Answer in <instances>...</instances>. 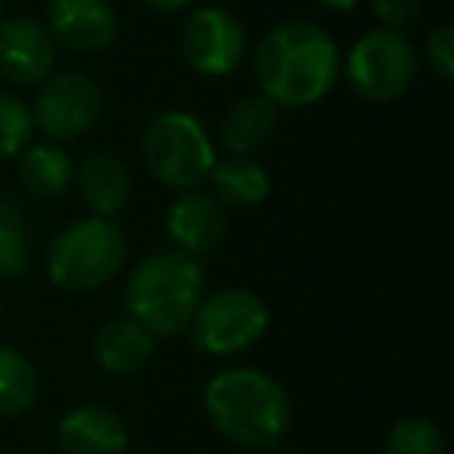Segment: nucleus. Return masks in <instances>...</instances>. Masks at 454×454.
Segmentation results:
<instances>
[{"label":"nucleus","instance_id":"21","mask_svg":"<svg viewBox=\"0 0 454 454\" xmlns=\"http://www.w3.org/2000/svg\"><path fill=\"white\" fill-rule=\"evenodd\" d=\"M383 454H448V445L433 417L411 414L389 429Z\"/></svg>","mask_w":454,"mask_h":454},{"label":"nucleus","instance_id":"14","mask_svg":"<svg viewBox=\"0 0 454 454\" xmlns=\"http://www.w3.org/2000/svg\"><path fill=\"white\" fill-rule=\"evenodd\" d=\"M75 184L84 206L97 218H115L131 200V171L115 153H90L75 165Z\"/></svg>","mask_w":454,"mask_h":454},{"label":"nucleus","instance_id":"16","mask_svg":"<svg viewBox=\"0 0 454 454\" xmlns=\"http://www.w3.org/2000/svg\"><path fill=\"white\" fill-rule=\"evenodd\" d=\"M278 125L280 109L268 97L253 94L227 109V115L221 119L218 140L231 156H249V153L262 150L274 137Z\"/></svg>","mask_w":454,"mask_h":454},{"label":"nucleus","instance_id":"18","mask_svg":"<svg viewBox=\"0 0 454 454\" xmlns=\"http://www.w3.org/2000/svg\"><path fill=\"white\" fill-rule=\"evenodd\" d=\"M20 177L28 193L41 200H57L75 184V162L57 144H28L20 153Z\"/></svg>","mask_w":454,"mask_h":454},{"label":"nucleus","instance_id":"3","mask_svg":"<svg viewBox=\"0 0 454 454\" xmlns=\"http://www.w3.org/2000/svg\"><path fill=\"white\" fill-rule=\"evenodd\" d=\"M202 299V268L177 249H156L134 265L125 286L128 315L156 340L187 333Z\"/></svg>","mask_w":454,"mask_h":454},{"label":"nucleus","instance_id":"17","mask_svg":"<svg viewBox=\"0 0 454 454\" xmlns=\"http://www.w3.org/2000/svg\"><path fill=\"white\" fill-rule=\"evenodd\" d=\"M208 184L215 200L231 208H255L271 196V175L249 156H227L215 162Z\"/></svg>","mask_w":454,"mask_h":454},{"label":"nucleus","instance_id":"23","mask_svg":"<svg viewBox=\"0 0 454 454\" xmlns=\"http://www.w3.org/2000/svg\"><path fill=\"white\" fill-rule=\"evenodd\" d=\"M423 53H427L429 69L435 72L442 84H451L454 78V28L448 22H439L429 28L427 41H423Z\"/></svg>","mask_w":454,"mask_h":454},{"label":"nucleus","instance_id":"13","mask_svg":"<svg viewBox=\"0 0 454 454\" xmlns=\"http://www.w3.org/2000/svg\"><path fill=\"white\" fill-rule=\"evenodd\" d=\"M57 442L66 454H125L131 435L115 411L82 404L57 423Z\"/></svg>","mask_w":454,"mask_h":454},{"label":"nucleus","instance_id":"15","mask_svg":"<svg viewBox=\"0 0 454 454\" xmlns=\"http://www.w3.org/2000/svg\"><path fill=\"white\" fill-rule=\"evenodd\" d=\"M156 355V336L137 324L131 315L106 321L94 336V358L113 377H128L150 364Z\"/></svg>","mask_w":454,"mask_h":454},{"label":"nucleus","instance_id":"8","mask_svg":"<svg viewBox=\"0 0 454 454\" xmlns=\"http://www.w3.org/2000/svg\"><path fill=\"white\" fill-rule=\"evenodd\" d=\"M28 113H32L35 128H41L53 144L78 140L100 121L103 90L88 72H51L38 84V94H35V103Z\"/></svg>","mask_w":454,"mask_h":454},{"label":"nucleus","instance_id":"28","mask_svg":"<svg viewBox=\"0 0 454 454\" xmlns=\"http://www.w3.org/2000/svg\"><path fill=\"white\" fill-rule=\"evenodd\" d=\"M253 454H255V451H253Z\"/></svg>","mask_w":454,"mask_h":454},{"label":"nucleus","instance_id":"12","mask_svg":"<svg viewBox=\"0 0 454 454\" xmlns=\"http://www.w3.org/2000/svg\"><path fill=\"white\" fill-rule=\"evenodd\" d=\"M165 234L171 240V249L190 259L208 255L221 247L227 234L224 206L202 190H184L165 215Z\"/></svg>","mask_w":454,"mask_h":454},{"label":"nucleus","instance_id":"4","mask_svg":"<svg viewBox=\"0 0 454 454\" xmlns=\"http://www.w3.org/2000/svg\"><path fill=\"white\" fill-rule=\"evenodd\" d=\"M128 262V240L113 218H82L63 227L44 255L47 278L69 293H94L113 284Z\"/></svg>","mask_w":454,"mask_h":454},{"label":"nucleus","instance_id":"27","mask_svg":"<svg viewBox=\"0 0 454 454\" xmlns=\"http://www.w3.org/2000/svg\"><path fill=\"white\" fill-rule=\"evenodd\" d=\"M0 20H4V7H0Z\"/></svg>","mask_w":454,"mask_h":454},{"label":"nucleus","instance_id":"10","mask_svg":"<svg viewBox=\"0 0 454 454\" xmlns=\"http://www.w3.org/2000/svg\"><path fill=\"white\" fill-rule=\"evenodd\" d=\"M57 41L35 16L0 20V75L16 84H41L57 72Z\"/></svg>","mask_w":454,"mask_h":454},{"label":"nucleus","instance_id":"22","mask_svg":"<svg viewBox=\"0 0 454 454\" xmlns=\"http://www.w3.org/2000/svg\"><path fill=\"white\" fill-rule=\"evenodd\" d=\"M35 121L28 106L16 94L0 88V162L20 159V153L32 144Z\"/></svg>","mask_w":454,"mask_h":454},{"label":"nucleus","instance_id":"26","mask_svg":"<svg viewBox=\"0 0 454 454\" xmlns=\"http://www.w3.org/2000/svg\"><path fill=\"white\" fill-rule=\"evenodd\" d=\"M315 4H321V7H327V10H336V13H348V10L358 7L361 0H315Z\"/></svg>","mask_w":454,"mask_h":454},{"label":"nucleus","instance_id":"7","mask_svg":"<svg viewBox=\"0 0 454 454\" xmlns=\"http://www.w3.org/2000/svg\"><path fill=\"white\" fill-rule=\"evenodd\" d=\"M346 82L364 103H392L411 90L417 78V51L402 32L373 28L346 53Z\"/></svg>","mask_w":454,"mask_h":454},{"label":"nucleus","instance_id":"20","mask_svg":"<svg viewBox=\"0 0 454 454\" xmlns=\"http://www.w3.org/2000/svg\"><path fill=\"white\" fill-rule=\"evenodd\" d=\"M32 262V240L26 231V212L16 200H0V278H22Z\"/></svg>","mask_w":454,"mask_h":454},{"label":"nucleus","instance_id":"19","mask_svg":"<svg viewBox=\"0 0 454 454\" xmlns=\"http://www.w3.org/2000/svg\"><path fill=\"white\" fill-rule=\"evenodd\" d=\"M38 398V371L20 348L0 342V417H20Z\"/></svg>","mask_w":454,"mask_h":454},{"label":"nucleus","instance_id":"11","mask_svg":"<svg viewBox=\"0 0 454 454\" xmlns=\"http://www.w3.org/2000/svg\"><path fill=\"white\" fill-rule=\"evenodd\" d=\"M47 32L78 53H100L119 35V13L109 0H51Z\"/></svg>","mask_w":454,"mask_h":454},{"label":"nucleus","instance_id":"24","mask_svg":"<svg viewBox=\"0 0 454 454\" xmlns=\"http://www.w3.org/2000/svg\"><path fill=\"white\" fill-rule=\"evenodd\" d=\"M371 10L383 28L402 32L420 16V0H371Z\"/></svg>","mask_w":454,"mask_h":454},{"label":"nucleus","instance_id":"9","mask_svg":"<svg viewBox=\"0 0 454 454\" xmlns=\"http://www.w3.org/2000/svg\"><path fill=\"white\" fill-rule=\"evenodd\" d=\"M181 57L196 75L224 78L247 57V28L224 7H196L181 26Z\"/></svg>","mask_w":454,"mask_h":454},{"label":"nucleus","instance_id":"5","mask_svg":"<svg viewBox=\"0 0 454 454\" xmlns=\"http://www.w3.org/2000/svg\"><path fill=\"white\" fill-rule=\"evenodd\" d=\"M140 156L153 177L162 187H171L177 193L184 190H200L208 181V171L218 162L215 144L202 121L181 109L159 113L146 125L140 140Z\"/></svg>","mask_w":454,"mask_h":454},{"label":"nucleus","instance_id":"2","mask_svg":"<svg viewBox=\"0 0 454 454\" xmlns=\"http://www.w3.org/2000/svg\"><path fill=\"white\" fill-rule=\"evenodd\" d=\"M202 408L227 442L249 451L274 448L293 420L286 389L255 367H227L215 373L202 392Z\"/></svg>","mask_w":454,"mask_h":454},{"label":"nucleus","instance_id":"25","mask_svg":"<svg viewBox=\"0 0 454 454\" xmlns=\"http://www.w3.org/2000/svg\"><path fill=\"white\" fill-rule=\"evenodd\" d=\"M144 7L156 10V13H181V10H187L193 0H140Z\"/></svg>","mask_w":454,"mask_h":454},{"label":"nucleus","instance_id":"6","mask_svg":"<svg viewBox=\"0 0 454 454\" xmlns=\"http://www.w3.org/2000/svg\"><path fill=\"white\" fill-rule=\"evenodd\" d=\"M268 324L271 311L259 293L247 286H227L200 299L187 333L196 352L227 358L253 348L268 333Z\"/></svg>","mask_w":454,"mask_h":454},{"label":"nucleus","instance_id":"1","mask_svg":"<svg viewBox=\"0 0 454 454\" xmlns=\"http://www.w3.org/2000/svg\"><path fill=\"white\" fill-rule=\"evenodd\" d=\"M253 66L262 97L278 109H305L333 90L342 59L327 28L309 20H290L259 41Z\"/></svg>","mask_w":454,"mask_h":454}]
</instances>
